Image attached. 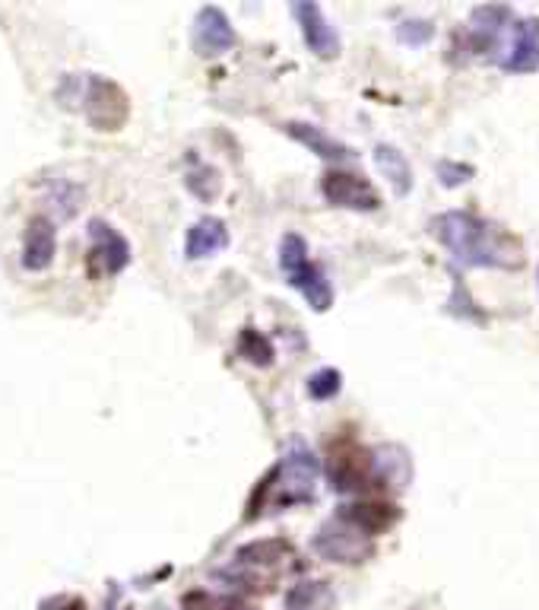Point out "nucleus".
Segmentation results:
<instances>
[{"label":"nucleus","instance_id":"5","mask_svg":"<svg viewBox=\"0 0 539 610\" xmlns=\"http://www.w3.org/2000/svg\"><path fill=\"white\" fill-rule=\"evenodd\" d=\"M315 551L330 559V563H343V566H359L369 556L375 554V537H369L362 527H355L346 522L340 512L323 522L315 534Z\"/></svg>","mask_w":539,"mask_h":610},{"label":"nucleus","instance_id":"3","mask_svg":"<svg viewBox=\"0 0 539 610\" xmlns=\"http://www.w3.org/2000/svg\"><path fill=\"white\" fill-rule=\"evenodd\" d=\"M318 477H321L318 458H315L308 448H293V451L279 461V468L273 473H267V480H264V487H261V500L270 497L276 505L308 502L315 497Z\"/></svg>","mask_w":539,"mask_h":610},{"label":"nucleus","instance_id":"24","mask_svg":"<svg viewBox=\"0 0 539 610\" xmlns=\"http://www.w3.org/2000/svg\"><path fill=\"white\" fill-rule=\"evenodd\" d=\"M438 178H441V185L458 188L466 178H473V168L466 163H438Z\"/></svg>","mask_w":539,"mask_h":610},{"label":"nucleus","instance_id":"23","mask_svg":"<svg viewBox=\"0 0 539 610\" xmlns=\"http://www.w3.org/2000/svg\"><path fill=\"white\" fill-rule=\"evenodd\" d=\"M397 35L409 42V45H422V42H429L431 35H435V26H431V20H406L397 26Z\"/></svg>","mask_w":539,"mask_h":610},{"label":"nucleus","instance_id":"8","mask_svg":"<svg viewBox=\"0 0 539 610\" xmlns=\"http://www.w3.org/2000/svg\"><path fill=\"white\" fill-rule=\"evenodd\" d=\"M498 61L502 70L508 74H537L539 70V17H524L514 20L508 26V39L498 48Z\"/></svg>","mask_w":539,"mask_h":610},{"label":"nucleus","instance_id":"11","mask_svg":"<svg viewBox=\"0 0 539 610\" xmlns=\"http://www.w3.org/2000/svg\"><path fill=\"white\" fill-rule=\"evenodd\" d=\"M293 10H296L298 26H301V39H305V45H308L315 55H340V35H337V29L330 26V20L323 17V10L315 0H298Z\"/></svg>","mask_w":539,"mask_h":610},{"label":"nucleus","instance_id":"22","mask_svg":"<svg viewBox=\"0 0 539 610\" xmlns=\"http://www.w3.org/2000/svg\"><path fill=\"white\" fill-rule=\"evenodd\" d=\"M343 389V375H340V369H318L315 375H308V394L315 397V401H330L333 394H340Z\"/></svg>","mask_w":539,"mask_h":610},{"label":"nucleus","instance_id":"18","mask_svg":"<svg viewBox=\"0 0 539 610\" xmlns=\"http://www.w3.org/2000/svg\"><path fill=\"white\" fill-rule=\"evenodd\" d=\"M375 166L377 172L391 182V188H394L397 195L400 197L409 195V188H413V168H409L406 156L397 150V146H391V143H377Z\"/></svg>","mask_w":539,"mask_h":610},{"label":"nucleus","instance_id":"14","mask_svg":"<svg viewBox=\"0 0 539 610\" xmlns=\"http://www.w3.org/2000/svg\"><path fill=\"white\" fill-rule=\"evenodd\" d=\"M372 468H375L377 487H394L406 490V483L413 480V461L400 445H381L372 451Z\"/></svg>","mask_w":539,"mask_h":610},{"label":"nucleus","instance_id":"26","mask_svg":"<svg viewBox=\"0 0 539 610\" xmlns=\"http://www.w3.org/2000/svg\"><path fill=\"white\" fill-rule=\"evenodd\" d=\"M222 610H254L244 598H239V595H232V598H222Z\"/></svg>","mask_w":539,"mask_h":610},{"label":"nucleus","instance_id":"19","mask_svg":"<svg viewBox=\"0 0 539 610\" xmlns=\"http://www.w3.org/2000/svg\"><path fill=\"white\" fill-rule=\"evenodd\" d=\"M286 610H333V591L327 582H298L286 591Z\"/></svg>","mask_w":539,"mask_h":610},{"label":"nucleus","instance_id":"15","mask_svg":"<svg viewBox=\"0 0 539 610\" xmlns=\"http://www.w3.org/2000/svg\"><path fill=\"white\" fill-rule=\"evenodd\" d=\"M229 246V229L219 217H204L188 229V242H185V254L190 261H204L213 258Z\"/></svg>","mask_w":539,"mask_h":610},{"label":"nucleus","instance_id":"7","mask_svg":"<svg viewBox=\"0 0 539 610\" xmlns=\"http://www.w3.org/2000/svg\"><path fill=\"white\" fill-rule=\"evenodd\" d=\"M86 118L96 131H121L131 118V99L106 77H92L86 89Z\"/></svg>","mask_w":539,"mask_h":610},{"label":"nucleus","instance_id":"17","mask_svg":"<svg viewBox=\"0 0 539 610\" xmlns=\"http://www.w3.org/2000/svg\"><path fill=\"white\" fill-rule=\"evenodd\" d=\"M340 515L355 527H362L369 537H375L400 519V509L387 505V502H352V505L340 509Z\"/></svg>","mask_w":539,"mask_h":610},{"label":"nucleus","instance_id":"4","mask_svg":"<svg viewBox=\"0 0 539 610\" xmlns=\"http://www.w3.org/2000/svg\"><path fill=\"white\" fill-rule=\"evenodd\" d=\"M279 268H283L286 280L296 286L298 293L305 296V303L311 305L315 312H327L333 305L330 283L323 280L321 268L308 261V246L296 232L283 236V242H279Z\"/></svg>","mask_w":539,"mask_h":610},{"label":"nucleus","instance_id":"12","mask_svg":"<svg viewBox=\"0 0 539 610\" xmlns=\"http://www.w3.org/2000/svg\"><path fill=\"white\" fill-rule=\"evenodd\" d=\"M235 45V29L219 7H204L194 20V48L197 55H226Z\"/></svg>","mask_w":539,"mask_h":610},{"label":"nucleus","instance_id":"28","mask_svg":"<svg viewBox=\"0 0 539 610\" xmlns=\"http://www.w3.org/2000/svg\"><path fill=\"white\" fill-rule=\"evenodd\" d=\"M537 280H539V271H537Z\"/></svg>","mask_w":539,"mask_h":610},{"label":"nucleus","instance_id":"16","mask_svg":"<svg viewBox=\"0 0 539 610\" xmlns=\"http://www.w3.org/2000/svg\"><path fill=\"white\" fill-rule=\"evenodd\" d=\"M283 131L289 134L293 140H298L301 146H308L315 156H321V160H333V163H343V160H350L352 150L346 143H340V140H333L330 134H323L318 124H305V121H286L283 124Z\"/></svg>","mask_w":539,"mask_h":610},{"label":"nucleus","instance_id":"9","mask_svg":"<svg viewBox=\"0 0 539 610\" xmlns=\"http://www.w3.org/2000/svg\"><path fill=\"white\" fill-rule=\"evenodd\" d=\"M321 192L333 207L362 210V214H372V210L381 207V197H377L375 188L362 175H352V172H343V168H330L323 175Z\"/></svg>","mask_w":539,"mask_h":610},{"label":"nucleus","instance_id":"20","mask_svg":"<svg viewBox=\"0 0 539 610\" xmlns=\"http://www.w3.org/2000/svg\"><path fill=\"white\" fill-rule=\"evenodd\" d=\"M239 357H242L244 362H251V366H257V369H267V366H273L276 350H273L267 334L254 331V328H244L242 337H239Z\"/></svg>","mask_w":539,"mask_h":610},{"label":"nucleus","instance_id":"13","mask_svg":"<svg viewBox=\"0 0 539 610\" xmlns=\"http://www.w3.org/2000/svg\"><path fill=\"white\" fill-rule=\"evenodd\" d=\"M57 249V236H54V222L48 217H32L26 222V236H23V268L26 271H48Z\"/></svg>","mask_w":539,"mask_h":610},{"label":"nucleus","instance_id":"2","mask_svg":"<svg viewBox=\"0 0 539 610\" xmlns=\"http://www.w3.org/2000/svg\"><path fill=\"white\" fill-rule=\"evenodd\" d=\"M289 559H296V551L289 541L283 537H267V541H251L239 547V554L232 559V566L222 573V579L242 585L244 591H270L276 573H283L289 566Z\"/></svg>","mask_w":539,"mask_h":610},{"label":"nucleus","instance_id":"25","mask_svg":"<svg viewBox=\"0 0 539 610\" xmlns=\"http://www.w3.org/2000/svg\"><path fill=\"white\" fill-rule=\"evenodd\" d=\"M182 610H222V598H213L210 591L197 588L182 598Z\"/></svg>","mask_w":539,"mask_h":610},{"label":"nucleus","instance_id":"21","mask_svg":"<svg viewBox=\"0 0 539 610\" xmlns=\"http://www.w3.org/2000/svg\"><path fill=\"white\" fill-rule=\"evenodd\" d=\"M185 185H188V192L194 197H200V200H216L219 192H222V178H219V172L213 166H194L188 172V178H185Z\"/></svg>","mask_w":539,"mask_h":610},{"label":"nucleus","instance_id":"10","mask_svg":"<svg viewBox=\"0 0 539 610\" xmlns=\"http://www.w3.org/2000/svg\"><path fill=\"white\" fill-rule=\"evenodd\" d=\"M89 236L96 239V246L89 251V274L102 277V274H121L131 261V246L124 242V236H118L108 222H89Z\"/></svg>","mask_w":539,"mask_h":610},{"label":"nucleus","instance_id":"27","mask_svg":"<svg viewBox=\"0 0 539 610\" xmlns=\"http://www.w3.org/2000/svg\"><path fill=\"white\" fill-rule=\"evenodd\" d=\"M146 610H168L165 604H153V608H146Z\"/></svg>","mask_w":539,"mask_h":610},{"label":"nucleus","instance_id":"6","mask_svg":"<svg viewBox=\"0 0 539 610\" xmlns=\"http://www.w3.org/2000/svg\"><path fill=\"white\" fill-rule=\"evenodd\" d=\"M327 477L330 487L337 493H362L377 487L375 468H372V451H365L362 445H355L352 439H337L330 445L327 455Z\"/></svg>","mask_w":539,"mask_h":610},{"label":"nucleus","instance_id":"1","mask_svg":"<svg viewBox=\"0 0 539 610\" xmlns=\"http://www.w3.org/2000/svg\"><path fill=\"white\" fill-rule=\"evenodd\" d=\"M429 232L451 251L463 268H502L517 271L524 264V249L512 232L466 210H448L429 220Z\"/></svg>","mask_w":539,"mask_h":610}]
</instances>
